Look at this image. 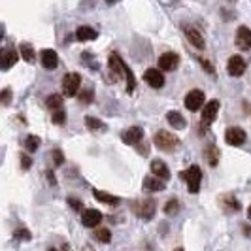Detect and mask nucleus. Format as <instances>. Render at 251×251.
<instances>
[{
  "label": "nucleus",
  "mask_w": 251,
  "mask_h": 251,
  "mask_svg": "<svg viewBox=\"0 0 251 251\" xmlns=\"http://www.w3.org/2000/svg\"><path fill=\"white\" fill-rule=\"evenodd\" d=\"M179 179L187 181V189L191 195H197L201 191V181H202V170L201 166L197 164H191L187 170L179 172Z\"/></svg>",
  "instance_id": "1"
},
{
  "label": "nucleus",
  "mask_w": 251,
  "mask_h": 251,
  "mask_svg": "<svg viewBox=\"0 0 251 251\" xmlns=\"http://www.w3.org/2000/svg\"><path fill=\"white\" fill-rule=\"evenodd\" d=\"M155 146L159 148L161 151H166V153H172V151H176L179 146H181V142L177 138L176 134H172V132H168V130H159L157 134H155Z\"/></svg>",
  "instance_id": "2"
},
{
  "label": "nucleus",
  "mask_w": 251,
  "mask_h": 251,
  "mask_svg": "<svg viewBox=\"0 0 251 251\" xmlns=\"http://www.w3.org/2000/svg\"><path fill=\"white\" fill-rule=\"evenodd\" d=\"M130 208H132V212L138 215L140 219L150 221V219H153V215H155L157 202L153 201V199H144V201L130 202Z\"/></svg>",
  "instance_id": "3"
},
{
  "label": "nucleus",
  "mask_w": 251,
  "mask_h": 251,
  "mask_svg": "<svg viewBox=\"0 0 251 251\" xmlns=\"http://www.w3.org/2000/svg\"><path fill=\"white\" fill-rule=\"evenodd\" d=\"M217 112H219V100H210L204 108H202V117H201V130L202 132H206L212 123L215 121V117H217Z\"/></svg>",
  "instance_id": "4"
},
{
  "label": "nucleus",
  "mask_w": 251,
  "mask_h": 251,
  "mask_svg": "<svg viewBox=\"0 0 251 251\" xmlns=\"http://www.w3.org/2000/svg\"><path fill=\"white\" fill-rule=\"evenodd\" d=\"M79 85H81V75L77 74V72H68L63 77V91L66 97L79 95Z\"/></svg>",
  "instance_id": "5"
},
{
  "label": "nucleus",
  "mask_w": 251,
  "mask_h": 251,
  "mask_svg": "<svg viewBox=\"0 0 251 251\" xmlns=\"http://www.w3.org/2000/svg\"><path fill=\"white\" fill-rule=\"evenodd\" d=\"M248 140V134L242 126H228L225 130V142L228 146H234V148H240L244 146Z\"/></svg>",
  "instance_id": "6"
},
{
  "label": "nucleus",
  "mask_w": 251,
  "mask_h": 251,
  "mask_svg": "<svg viewBox=\"0 0 251 251\" xmlns=\"http://www.w3.org/2000/svg\"><path fill=\"white\" fill-rule=\"evenodd\" d=\"M204 91H201V89H193V91H189L187 97H185V108H187L189 112H197V110H201V108H204L206 104H204Z\"/></svg>",
  "instance_id": "7"
},
{
  "label": "nucleus",
  "mask_w": 251,
  "mask_h": 251,
  "mask_svg": "<svg viewBox=\"0 0 251 251\" xmlns=\"http://www.w3.org/2000/svg\"><path fill=\"white\" fill-rule=\"evenodd\" d=\"M159 66L164 72H172L179 66V55L174 53V51H166L159 57Z\"/></svg>",
  "instance_id": "8"
},
{
  "label": "nucleus",
  "mask_w": 251,
  "mask_h": 251,
  "mask_svg": "<svg viewBox=\"0 0 251 251\" xmlns=\"http://www.w3.org/2000/svg\"><path fill=\"white\" fill-rule=\"evenodd\" d=\"M183 32L185 36L189 38V42L197 48V50H204L206 48V42H204V36L201 34V30L193 25H183Z\"/></svg>",
  "instance_id": "9"
},
{
  "label": "nucleus",
  "mask_w": 251,
  "mask_h": 251,
  "mask_svg": "<svg viewBox=\"0 0 251 251\" xmlns=\"http://www.w3.org/2000/svg\"><path fill=\"white\" fill-rule=\"evenodd\" d=\"M234 44L236 48H240L242 51L251 50V28L250 26H240L236 30V36H234Z\"/></svg>",
  "instance_id": "10"
},
{
  "label": "nucleus",
  "mask_w": 251,
  "mask_h": 251,
  "mask_svg": "<svg viewBox=\"0 0 251 251\" xmlns=\"http://www.w3.org/2000/svg\"><path fill=\"white\" fill-rule=\"evenodd\" d=\"M226 70L232 77H240V75L246 72V61L240 57V55H232L228 59V64H226Z\"/></svg>",
  "instance_id": "11"
},
{
  "label": "nucleus",
  "mask_w": 251,
  "mask_h": 251,
  "mask_svg": "<svg viewBox=\"0 0 251 251\" xmlns=\"http://www.w3.org/2000/svg\"><path fill=\"white\" fill-rule=\"evenodd\" d=\"M142 138H144V128L142 126H130L121 134V140L128 146H136L142 142Z\"/></svg>",
  "instance_id": "12"
},
{
  "label": "nucleus",
  "mask_w": 251,
  "mask_h": 251,
  "mask_svg": "<svg viewBox=\"0 0 251 251\" xmlns=\"http://www.w3.org/2000/svg\"><path fill=\"white\" fill-rule=\"evenodd\" d=\"M102 221V214L95 208H89V210H83L81 212V225L83 226H99Z\"/></svg>",
  "instance_id": "13"
},
{
  "label": "nucleus",
  "mask_w": 251,
  "mask_h": 251,
  "mask_svg": "<svg viewBox=\"0 0 251 251\" xmlns=\"http://www.w3.org/2000/svg\"><path fill=\"white\" fill-rule=\"evenodd\" d=\"M144 79H146V83L153 89H161L164 85V75L161 70H155V68H150V70H146V74H144Z\"/></svg>",
  "instance_id": "14"
},
{
  "label": "nucleus",
  "mask_w": 251,
  "mask_h": 251,
  "mask_svg": "<svg viewBox=\"0 0 251 251\" xmlns=\"http://www.w3.org/2000/svg\"><path fill=\"white\" fill-rule=\"evenodd\" d=\"M40 61H42V66L48 68V70H55L59 66V55L55 50H44L40 53Z\"/></svg>",
  "instance_id": "15"
},
{
  "label": "nucleus",
  "mask_w": 251,
  "mask_h": 251,
  "mask_svg": "<svg viewBox=\"0 0 251 251\" xmlns=\"http://www.w3.org/2000/svg\"><path fill=\"white\" fill-rule=\"evenodd\" d=\"M219 204H221V208H223L225 212H228V214L240 212V208H242V204L236 201L234 195H221V197H219Z\"/></svg>",
  "instance_id": "16"
},
{
  "label": "nucleus",
  "mask_w": 251,
  "mask_h": 251,
  "mask_svg": "<svg viewBox=\"0 0 251 251\" xmlns=\"http://www.w3.org/2000/svg\"><path fill=\"white\" fill-rule=\"evenodd\" d=\"M15 63H17V51L12 50V48L2 50V55H0V68H2V70H10Z\"/></svg>",
  "instance_id": "17"
},
{
  "label": "nucleus",
  "mask_w": 251,
  "mask_h": 251,
  "mask_svg": "<svg viewBox=\"0 0 251 251\" xmlns=\"http://www.w3.org/2000/svg\"><path fill=\"white\" fill-rule=\"evenodd\" d=\"M151 174L157 177H161V179H164V181H168V179H170V168L166 166V163L159 161V159H155V161H151Z\"/></svg>",
  "instance_id": "18"
},
{
  "label": "nucleus",
  "mask_w": 251,
  "mask_h": 251,
  "mask_svg": "<svg viewBox=\"0 0 251 251\" xmlns=\"http://www.w3.org/2000/svg\"><path fill=\"white\" fill-rule=\"evenodd\" d=\"M166 187V181L157 176H146L144 177V189L151 191V193H157V191H163Z\"/></svg>",
  "instance_id": "19"
},
{
  "label": "nucleus",
  "mask_w": 251,
  "mask_h": 251,
  "mask_svg": "<svg viewBox=\"0 0 251 251\" xmlns=\"http://www.w3.org/2000/svg\"><path fill=\"white\" fill-rule=\"evenodd\" d=\"M166 121L174 126V128H177V130H181V128H185V126H187L185 117H183L179 112H168L166 113Z\"/></svg>",
  "instance_id": "20"
},
{
  "label": "nucleus",
  "mask_w": 251,
  "mask_h": 251,
  "mask_svg": "<svg viewBox=\"0 0 251 251\" xmlns=\"http://www.w3.org/2000/svg\"><path fill=\"white\" fill-rule=\"evenodd\" d=\"M93 195L99 202H104V204H110V206H117L119 204V197H113L106 191H100V189H93Z\"/></svg>",
  "instance_id": "21"
},
{
  "label": "nucleus",
  "mask_w": 251,
  "mask_h": 251,
  "mask_svg": "<svg viewBox=\"0 0 251 251\" xmlns=\"http://www.w3.org/2000/svg\"><path fill=\"white\" fill-rule=\"evenodd\" d=\"M97 36H99V32H97L93 26H79V28L75 30V38H77L79 42H91V40H95Z\"/></svg>",
  "instance_id": "22"
},
{
  "label": "nucleus",
  "mask_w": 251,
  "mask_h": 251,
  "mask_svg": "<svg viewBox=\"0 0 251 251\" xmlns=\"http://www.w3.org/2000/svg\"><path fill=\"white\" fill-rule=\"evenodd\" d=\"M204 157H206V161L208 164L215 168L217 164H219V150L215 148L214 144H210V146H206V151H204Z\"/></svg>",
  "instance_id": "23"
},
{
  "label": "nucleus",
  "mask_w": 251,
  "mask_h": 251,
  "mask_svg": "<svg viewBox=\"0 0 251 251\" xmlns=\"http://www.w3.org/2000/svg\"><path fill=\"white\" fill-rule=\"evenodd\" d=\"M95 238L102 244H110L112 242V230L106 228V226H99V228H95Z\"/></svg>",
  "instance_id": "24"
},
{
  "label": "nucleus",
  "mask_w": 251,
  "mask_h": 251,
  "mask_svg": "<svg viewBox=\"0 0 251 251\" xmlns=\"http://www.w3.org/2000/svg\"><path fill=\"white\" fill-rule=\"evenodd\" d=\"M21 57H23V61L28 64H32L36 61V53L32 50V46H28V44H21Z\"/></svg>",
  "instance_id": "25"
},
{
  "label": "nucleus",
  "mask_w": 251,
  "mask_h": 251,
  "mask_svg": "<svg viewBox=\"0 0 251 251\" xmlns=\"http://www.w3.org/2000/svg\"><path fill=\"white\" fill-rule=\"evenodd\" d=\"M46 106L51 108L53 112L63 110V97H61V95H50V97L46 99Z\"/></svg>",
  "instance_id": "26"
},
{
  "label": "nucleus",
  "mask_w": 251,
  "mask_h": 251,
  "mask_svg": "<svg viewBox=\"0 0 251 251\" xmlns=\"http://www.w3.org/2000/svg\"><path fill=\"white\" fill-rule=\"evenodd\" d=\"M85 126H87L89 130H106V125L102 123L100 119L91 117V115H87V117H85Z\"/></svg>",
  "instance_id": "27"
},
{
  "label": "nucleus",
  "mask_w": 251,
  "mask_h": 251,
  "mask_svg": "<svg viewBox=\"0 0 251 251\" xmlns=\"http://www.w3.org/2000/svg\"><path fill=\"white\" fill-rule=\"evenodd\" d=\"M38 148H40V138H38V136H34V134L26 136V138H25V150L32 153V151H36Z\"/></svg>",
  "instance_id": "28"
},
{
  "label": "nucleus",
  "mask_w": 251,
  "mask_h": 251,
  "mask_svg": "<svg viewBox=\"0 0 251 251\" xmlns=\"http://www.w3.org/2000/svg\"><path fill=\"white\" fill-rule=\"evenodd\" d=\"M179 212V202L176 199H172V201H168L164 204V214L166 215H176Z\"/></svg>",
  "instance_id": "29"
},
{
  "label": "nucleus",
  "mask_w": 251,
  "mask_h": 251,
  "mask_svg": "<svg viewBox=\"0 0 251 251\" xmlns=\"http://www.w3.org/2000/svg\"><path fill=\"white\" fill-rule=\"evenodd\" d=\"M77 99H79L81 104H91L93 99H95V93H93V89H83V91H79Z\"/></svg>",
  "instance_id": "30"
},
{
  "label": "nucleus",
  "mask_w": 251,
  "mask_h": 251,
  "mask_svg": "<svg viewBox=\"0 0 251 251\" xmlns=\"http://www.w3.org/2000/svg\"><path fill=\"white\" fill-rule=\"evenodd\" d=\"M53 123L55 125H64L66 123V112L64 110H57V112H53Z\"/></svg>",
  "instance_id": "31"
},
{
  "label": "nucleus",
  "mask_w": 251,
  "mask_h": 251,
  "mask_svg": "<svg viewBox=\"0 0 251 251\" xmlns=\"http://www.w3.org/2000/svg\"><path fill=\"white\" fill-rule=\"evenodd\" d=\"M13 236H15L17 240H25V242H28V240L32 238V236H30V232H28L26 228H19V230H15V234H13Z\"/></svg>",
  "instance_id": "32"
},
{
  "label": "nucleus",
  "mask_w": 251,
  "mask_h": 251,
  "mask_svg": "<svg viewBox=\"0 0 251 251\" xmlns=\"http://www.w3.org/2000/svg\"><path fill=\"white\" fill-rule=\"evenodd\" d=\"M10 100H12V89L4 87L2 89V104L4 106H10Z\"/></svg>",
  "instance_id": "33"
},
{
  "label": "nucleus",
  "mask_w": 251,
  "mask_h": 251,
  "mask_svg": "<svg viewBox=\"0 0 251 251\" xmlns=\"http://www.w3.org/2000/svg\"><path fill=\"white\" fill-rule=\"evenodd\" d=\"M53 163H55V166H61L64 163V155L61 150H53Z\"/></svg>",
  "instance_id": "34"
},
{
  "label": "nucleus",
  "mask_w": 251,
  "mask_h": 251,
  "mask_svg": "<svg viewBox=\"0 0 251 251\" xmlns=\"http://www.w3.org/2000/svg\"><path fill=\"white\" fill-rule=\"evenodd\" d=\"M197 61H199V63H201L202 66L206 68V72H210V74H212V75H215V68H214V66H212V64H210V63H208V59H204V57H199Z\"/></svg>",
  "instance_id": "35"
},
{
  "label": "nucleus",
  "mask_w": 251,
  "mask_h": 251,
  "mask_svg": "<svg viewBox=\"0 0 251 251\" xmlns=\"http://www.w3.org/2000/svg\"><path fill=\"white\" fill-rule=\"evenodd\" d=\"M30 166H32V159H30L26 153H21V168H23V170H28Z\"/></svg>",
  "instance_id": "36"
},
{
  "label": "nucleus",
  "mask_w": 251,
  "mask_h": 251,
  "mask_svg": "<svg viewBox=\"0 0 251 251\" xmlns=\"http://www.w3.org/2000/svg\"><path fill=\"white\" fill-rule=\"evenodd\" d=\"M68 204H70V208H74V210H81V208H83L81 201H77L74 197H68Z\"/></svg>",
  "instance_id": "37"
},
{
  "label": "nucleus",
  "mask_w": 251,
  "mask_h": 251,
  "mask_svg": "<svg viewBox=\"0 0 251 251\" xmlns=\"http://www.w3.org/2000/svg\"><path fill=\"white\" fill-rule=\"evenodd\" d=\"M242 104H244V110H246V112L250 113V117H251V104H250L248 100H244Z\"/></svg>",
  "instance_id": "38"
},
{
  "label": "nucleus",
  "mask_w": 251,
  "mask_h": 251,
  "mask_svg": "<svg viewBox=\"0 0 251 251\" xmlns=\"http://www.w3.org/2000/svg\"><path fill=\"white\" fill-rule=\"evenodd\" d=\"M61 248H63V251H70V248H68V244H66V242H64Z\"/></svg>",
  "instance_id": "39"
},
{
  "label": "nucleus",
  "mask_w": 251,
  "mask_h": 251,
  "mask_svg": "<svg viewBox=\"0 0 251 251\" xmlns=\"http://www.w3.org/2000/svg\"><path fill=\"white\" fill-rule=\"evenodd\" d=\"M81 251H95V250H93L91 246H83V250H81Z\"/></svg>",
  "instance_id": "40"
},
{
  "label": "nucleus",
  "mask_w": 251,
  "mask_h": 251,
  "mask_svg": "<svg viewBox=\"0 0 251 251\" xmlns=\"http://www.w3.org/2000/svg\"><path fill=\"white\" fill-rule=\"evenodd\" d=\"M246 234H248V236L251 234V226L250 225H246Z\"/></svg>",
  "instance_id": "41"
},
{
  "label": "nucleus",
  "mask_w": 251,
  "mask_h": 251,
  "mask_svg": "<svg viewBox=\"0 0 251 251\" xmlns=\"http://www.w3.org/2000/svg\"><path fill=\"white\" fill-rule=\"evenodd\" d=\"M248 217H250V219H251V206H250V208H248Z\"/></svg>",
  "instance_id": "42"
},
{
  "label": "nucleus",
  "mask_w": 251,
  "mask_h": 251,
  "mask_svg": "<svg viewBox=\"0 0 251 251\" xmlns=\"http://www.w3.org/2000/svg\"><path fill=\"white\" fill-rule=\"evenodd\" d=\"M48 251H57V250H55V248H50V250H48Z\"/></svg>",
  "instance_id": "43"
},
{
  "label": "nucleus",
  "mask_w": 251,
  "mask_h": 251,
  "mask_svg": "<svg viewBox=\"0 0 251 251\" xmlns=\"http://www.w3.org/2000/svg\"><path fill=\"white\" fill-rule=\"evenodd\" d=\"M174 251H183V250H181V248H177V250H174Z\"/></svg>",
  "instance_id": "44"
}]
</instances>
